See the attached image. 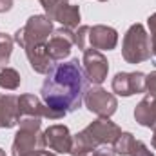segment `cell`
Here are the masks:
<instances>
[{
  "label": "cell",
  "instance_id": "1",
  "mask_svg": "<svg viewBox=\"0 0 156 156\" xmlns=\"http://www.w3.org/2000/svg\"><path fill=\"white\" fill-rule=\"evenodd\" d=\"M87 91L89 80L83 75L78 58H73L64 64H55L49 75H45L40 94L45 105L67 115L82 107Z\"/></svg>",
  "mask_w": 156,
  "mask_h": 156
},
{
  "label": "cell",
  "instance_id": "2",
  "mask_svg": "<svg viewBox=\"0 0 156 156\" xmlns=\"http://www.w3.org/2000/svg\"><path fill=\"white\" fill-rule=\"evenodd\" d=\"M120 133H122V129L115 122H111L109 118L98 116L94 122H91L83 131H80V133H76L73 136V144H71L69 154L82 156L85 153L94 151L100 145L113 144L120 136Z\"/></svg>",
  "mask_w": 156,
  "mask_h": 156
},
{
  "label": "cell",
  "instance_id": "3",
  "mask_svg": "<svg viewBox=\"0 0 156 156\" xmlns=\"http://www.w3.org/2000/svg\"><path fill=\"white\" fill-rule=\"evenodd\" d=\"M42 118H33V116H22L18 122V131L15 134L13 140V147H11V154L13 156H27L29 153L44 149V140H42Z\"/></svg>",
  "mask_w": 156,
  "mask_h": 156
},
{
  "label": "cell",
  "instance_id": "4",
  "mask_svg": "<svg viewBox=\"0 0 156 156\" xmlns=\"http://www.w3.org/2000/svg\"><path fill=\"white\" fill-rule=\"evenodd\" d=\"M151 38L142 24H133L122 42V56L127 64H142L151 58Z\"/></svg>",
  "mask_w": 156,
  "mask_h": 156
},
{
  "label": "cell",
  "instance_id": "5",
  "mask_svg": "<svg viewBox=\"0 0 156 156\" xmlns=\"http://www.w3.org/2000/svg\"><path fill=\"white\" fill-rule=\"evenodd\" d=\"M53 20L47 15H33L27 18L26 26L20 27L15 33V42L26 49L27 45H40V44H47L49 35L53 33Z\"/></svg>",
  "mask_w": 156,
  "mask_h": 156
},
{
  "label": "cell",
  "instance_id": "6",
  "mask_svg": "<svg viewBox=\"0 0 156 156\" xmlns=\"http://www.w3.org/2000/svg\"><path fill=\"white\" fill-rule=\"evenodd\" d=\"M83 104L93 115H96L100 118H111L118 109L116 96L113 93H107L100 85H96V87H93L85 93Z\"/></svg>",
  "mask_w": 156,
  "mask_h": 156
},
{
  "label": "cell",
  "instance_id": "7",
  "mask_svg": "<svg viewBox=\"0 0 156 156\" xmlns=\"http://www.w3.org/2000/svg\"><path fill=\"white\" fill-rule=\"evenodd\" d=\"M82 64H83V75L89 80V83L100 85V83L105 82L107 73H109V62L102 55V51L93 49V47L91 49H85L83 51Z\"/></svg>",
  "mask_w": 156,
  "mask_h": 156
},
{
  "label": "cell",
  "instance_id": "8",
  "mask_svg": "<svg viewBox=\"0 0 156 156\" xmlns=\"http://www.w3.org/2000/svg\"><path fill=\"white\" fill-rule=\"evenodd\" d=\"M18 109L20 118L22 116H33V118H49V120H60L66 116V113L56 111L45 104L40 102L35 94H20L18 96Z\"/></svg>",
  "mask_w": 156,
  "mask_h": 156
},
{
  "label": "cell",
  "instance_id": "9",
  "mask_svg": "<svg viewBox=\"0 0 156 156\" xmlns=\"http://www.w3.org/2000/svg\"><path fill=\"white\" fill-rule=\"evenodd\" d=\"M73 45H75V31L69 29V27H60V29L53 31L51 38L45 44L47 53H49V56L55 62L67 58L71 55V47Z\"/></svg>",
  "mask_w": 156,
  "mask_h": 156
},
{
  "label": "cell",
  "instance_id": "10",
  "mask_svg": "<svg viewBox=\"0 0 156 156\" xmlns=\"http://www.w3.org/2000/svg\"><path fill=\"white\" fill-rule=\"evenodd\" d=\"M42 140H44V147H47L49 151L69 153L71 144H73V134L69 133L67 125L56 123V125H49L42 133Z\"/></svg>",
  "mask_w": 156,
  "mask_h": 156
},
{
  "label": "cell",
  "instance_id": "11",
  "mask_svg": "<svg viewBox=\"0 0 156 156\" xmlns=\"http://www.w3.org/2000/svg\"><path fill=\"white\" fill-rule=\"evenodd\" d=\"M145 91V75L140 71L134 73H116L113 78V93L120 96H133Z\"/></svg>",
  "mask_w": 156,
  "mask_h": 156
},
{
  "label": "cell",
  "instance_id": "12",
  "mask_svg": "<svg viewBox=\"0 0 156 156\" xmlns=\"http://www.w3.org/2000/svg\"><path fill=\"white\" fill-rule=\"evenodd\" d=\"M89 44L98 51H111L118 44V31L109 26H93L89 27Z\"/></svg>",
  "mask_w": 156,
  "mask_h": 156
},
{
  "label": "cell",
  "instance_id": "13",
  "mask_svg": "<svg viewBox=\"0 0 156 156\" xmlns=\"http://www.w3.org/2000/svg\"><path fill=\"white\" fill-rule=\"evenodd\" d=\"M26 56L29 60V66L35 73L38 75H49V71L55 67V60L49 56L45 44L40 45H27L26 49Z\"/></svg>",
  "mask_w": 156,
  "mask_h": 156
},
{
  "label": "cell",
  "instance_id": "14",
  "mask_svg": "<svg viewBox=\"0 0 156 156\" xmlns=\"http://www.w3.org/2000/svg\"><path fill=\"white\" fill-rule=\"evenodd\" d=\"M20 122L18 109V96L15 94H2L0 98V127L11 129Z\"/></svg>",
  "mask_w": 156,
  "mask_h": 156
},
{
  "label": "cell",
  "instance_id": "15",
  "mask_svg": "<svg viewBox=\"0 0 156 156\" xmlns=\"http://www.w3.org/2000/svg\"><path fill=\"white\" fill-rule=\"evenodd\" d=\"M51 20H56V22L62 24V27H69V29L75 31L80 26V7L78 5H71L69 2H62L53 11Z\"/></svg>",
  "mask_w": 156,
  "mask_h": 156
},
{
  "label": "cell",
  "instance_id": "16",
  "mask_svg": "<svg viewBox=\"0 0 156 156\" xmlns=\"http://www.w3.org/2000/svg\"><path fill=\"white\" fill-rule=\"evenodd\" d=\"M134 120L142 125V127H154L156 125V115L153 109V98L145 96L144 100H140V104L134 109Z\"/></svg>",
  "mask_w": 156,
  "mask_h": 156
},
{
  "label": "cell",
  "instance_id": "17",
  "mask_svg": "<svg viewBox=\"0 0 156 156\" xmlns=\"http://www.w3.org/2000/svg\"><path fill=\"white\" fill-rule=\"evenodd\" d=\"M20 85V75L13 67H4L0 69V87L7 91H15Z\"/></svg>",
  "mask_w": 156,
  "mask_h": 156
},
{
  "label": "cell",
  "instance_id": "18",
  "mask_svg": "<svg viewBox=\"0 0 156 156\" xmlns=\"http://www.w3.org/2000/svg\"><path fill=\"white\" fill-rule=\"evenodd\" d=\"M134 142L136 138L131 133H120V136L113 142V151L120 156H129L131 149L134 147Z\"/></svg>",
  "mask_w": 156,
  "mask_h": 156
},
{
  "label": "cell",
  "instance_id": "19",
  "mask_svg": "<svg viewBox=\"0 0 156 156\" xmlns=\"http://www.w3.org/2000/svg\"><path fill=\"white\" fill-rule=\"evenodd\" d=\"M13 44H15L13 37H9L5 33H0V69L7 67L11 53H13Z\"/></svg>",
  "mask_w": 156,
  "mask_h": 156
},
{
  "label": "cell",
  "instance_id": "20",
  "mask_svg": "<svg viewBox=\"0 0 156 156\" xmlns=\"http://www.w3.org/2000/svg\"><path fill=\"white\" fill-rule=\"evenodd\" d=\"M85 38H89V26H78L75 29V45L85 51Z\"/></svg>",
  "mask_w": 156,
  "mask_h": 156
},
{
  "label": "cell",
  "instance_id": "21",
  "mask_svg": "<svg viewBox=\"0 0 156 156\" xmlns=\"http://www.w3.org/2000/svg\"><path fill=\"white\" fill-rule=\"evenodd\" d=\"M147 26H149V31H151V37H149L151 38V53L156 58V13L147 18ZM154 64H156V60H154Z\"/></svg>",
  "mask_w": 156,
  "mask_h": 156
},
{
  "label": "cell",
  "instance_id": "22",
  "mask_svg": "<svg viewBox=\"0 0 156 156\" xmlns=\"http://www.w3.org/2000/svg\"><path fill=\"white\" fill-rule=\"evenodd\" d=\"M129 156H154V153L149 151V147H147L144 142L136 140V142H134V147H133L131 153H129Z\"/></svg>",
  "mask_w": 156,
  "mask_h": 156
},
{
  "label": "cell",
  "instance_id": "23",
  "mask_svg": "<svg viewBox=\"0 0 156 156\" xmlns=\"http://www.w3.org/2000/svg\"><path fill=\"white\" fill-rule=\"evenodd\" d=\"M145 91H147V96L156 98V71L145 76Z\"/></svg>",
  "mask_w": 156,
  "mask_h": 156
},
{
  "label": "cell",
  "instance_id": "24",
  "mask_svg": "<svg viewBox=\"0 0 156 156\" xmlns=\"http://www.w3.org/2000/svg\"><path fill=\"white\" fill-rule=\"evenodd\" d=\"M40 4H42V7H44V11H45V15L51 18V15H53V11L58 7V4H62V2H66V0H38Z\"/></svg>",
  "mask_w": 156,
  "mask_h": 156
},
{
  "label": "cell",
  "instance_id": "25",
  "mask_svg": "<svg viewBox=\"0 0 156 156\" xmlns=\"http://www.w3.org/2000/svg\"><path fill=\"white\" fill-rule=\"evenodd\" d=\"M83 156H116V153L113 149H109V147H96L94 151L85 153Z\"/></svg>",
  "mask_w": 156,
  "mask_h": 156
},
{
  "label": "cell",
  "instance_id": "26",
  "mask_svg": "<svg viewBox=\"0 0 156 156\" xmlns=\"http://www.w3.org/2000/svg\"><path fill=\"white\" fill-rule=\"evenodd\" d=\"M13 7V0H0V13H5Z\"/></svg>",
  "mask_w": 156,
  "mask_h": 156
},
{
  "label": "cell",
  "instance_id": "27",
  "mask_svg": "<svg viewBox=\"0 0 156 156\" xmlns=\"http://www.w3.org/2000/svg\"><path fill=\"white\" fill-rule=\"evenodd\" d=\"M27 156H56L55 153H49V151H44V149H37L33 153H29Z\"/></svg>",
  "mask_w": 156,
  "mask_h": 156
},
{
  "label": "cell",
  "instance_id": "28",
  "mask_svg": "<svg viewBox=\"0 0 156 156\" xmlns=\"http://www.w3.org/2000/svg\"><path fill=\"white\" fill-rule=\"evenodd\" d=\"M153 129H154V131H153V140H151V144H153V147L156 149V125L153 127Z\"/></svg>",
  "mask_w": 156,
  "mask_h": 156
},
{
  "label": "cell",
  "instance_id": "29",
  "mask_svg": "<svg viewBox=\"0 0 156 156\" xmlns=\"http://www.w3.org/2000/svg\"><path fill=\"white\" fill-rule=\"evenodd\" d=\"M153 109H154V115H156V98H153Z\"/></svg>",
  "mask_w": 156,
  "mask_h": 156
},
{
  "label": "cell",
  "instance_id": "30",
  "mask_svg": "<svg viewBox=\"0 0 156 156\" xmlns=\"http://www.w3.org/2000/svg\"><path fill=\"white\" fill-rule=\"evenodd\" d=\"M0 156H5V151L4 149H0Z\"/></svg>",
  "mask_w": 156,
  "mask_h": 156
},
{
  "label": "cell",
  "instance_id": "31",
  "mask_svg": "<svg viewBox=\"0 0 156 156\" xmlns=\"http://www.w3.org/2000/svg\"><path fill=\"white\" fill-rule=\"evenodd\" d=\"M98 2H107V0H98Z\"/></svg>",
  "mask_w": 156,
  "mask_h": 156
},
{
  "label": "cell",
  "instance_id": "32",
  "mask_svg": "<svg viewBox=\"0 0 156 156\" xmlns=\"http://www.w3.org/2000/svg\"><path fill=\"white\" fill-rule=\"evenodd\" d=\"M0 98H2V94H0Z\"/></svg>",
  "mask_w": 156,
  "mask_h": 156
},
{
  "label": "cell",
  "instance_id": "33",
  "mask_svg": "<svg viewBox=\"0 0 156 156\" xmlns=\"http://www.w3.org/2000/svg\"><path fill=\"white\" fill-rule=\"evenodd\" d=\"M82 156H83V154H82Z\"/></svg>",
  "mask_w": 156,
  "mask_h": 156
}]
</instances>
